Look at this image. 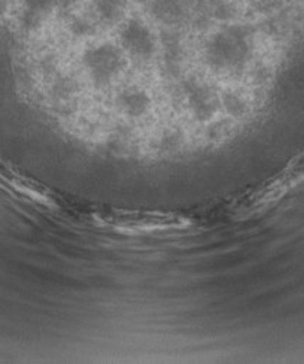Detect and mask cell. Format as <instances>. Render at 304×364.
<instances>
[{
	"instance_id": "cell-2",
	"label": "cell",
	"mask_w": 304,
	"mask_h": 364,
	"mask_svg": "<svg viewBox=\"0 0 304 364\" xmlns=\"http://www.w3.org/2000/svg\"><path fill=\"white\" fill-rule=\"evenodd\" d=\"M123 47L138 58H151L155 53V38L148 26L140 21H130L122 31Z\"/></svg>"
},
{
	"instance_id": "cell-4",
	"label": "cell",
	"mask_w": 304,
	"mask_h": 364,
	"mask_svg": "<svg viewBox=\"0 0 304 364\" xmlns=\"http://www.w3.org/2000/svg\"><path fill=\"white\" fill-rule=\"evenodd\" d=\"M151 100L144 90L138 87H130L119 95L117 106L120 110L130 117H141L150 109Z\"/></svg>"
},
{
	"instance_id": "cell-3",
	"label": "cell",
	"mask_w": 304,
	"mask_h": 364,
	"mask_svg": "<svg viewBox=\"0 0 304 364\" xmlns=\"http://www.w3.org/2000/svg\"><path fill=\"white\" fill-rule=\"evenodd\" d=\"M187 100L194 116L201 120L209 119L214 113V97L211 96L209 88L199 82H190L187 85Z\"/></svg>"
},
{
	"instance_id": "cell-1",
	"label": "cell",
	"mask_w": 304,
	"mask_h": 364,
	"mask_svg": "<svg viewBox=\"0 0 304 364\" xmlns=\"http://www.w3.org/2000/svg\"><path fill=\"white\" fill-rule=\"evenodd\" d=\"M83 64L90 75V80L105 87L112 82L123 68V58L120 51L110 43H102L89 48L83 55Z\"/></svg>"
}]
</instances>
